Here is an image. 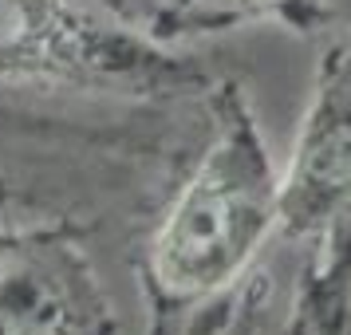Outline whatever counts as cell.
Here are the masks:
<instances>
[{
	"label": "cell",
	"instance_id": "cell-5",
	"mask_svg": "<svg viewBox=\"0 0 351 335\" xmlns=\"http://www.w3.org/2000/svg\"><path fill=\"white\" fill-rule=\"evenodd\" d=\"M328 16L324 0H154L150 40H186V36L229 32L256 20H280L296 32H312Z\"/></svg>",
	"mask_w": 351,
	"mask_h": 335
},
{
	"label": "cell",
	"instance_id": "cell-4",
	"mask_svg": "<svg viewBox=\"0 0 351 335\" xmlns=\"http://www.w3.org/2000/svg\"><path fill=\"white\" fill-rule=\"evenodd\" d=\"M288 240L351 237V32L324 51L296 150L280 177Z\"/></svg>",
	"mask_w": 351,
	"mask_h": 335
},
{
	"label": "cell",
	"instance_id": "cell-2",
	"mask_svg": "<svg viewBox=\"0 0 351 335\" xmlns=\"http://www.w3.org/2000/svg\"><path fill=\"white\" fill-rule=\"evenodd\" d=\"M127 0H0V75L107 91H170L193 79L166 44L114 16Z\"/></svg>",
	"mask_w": 351,
	"mask_h": 335
},
{
	"label": "cell",
	"instance_id": "cell-1",
	"mask_svg": "<svg viewBox=\"0 0 351 335\" xmlns=\"http://www.w3.org/2000/svg\"><path fill=\"white\" fill-rule=\"evenodd\" d=\"M209 114L213 134L146 256L162 308H190L229 288L280 221V177L241 83H217Z\"/></svg>",
	"mask_w": 351,
	"mask_h": 335
},
{
	"label": "cell",
	"instance_id": "cell-3",
	"mask_svg": "<svg viewBox=\"0 0 351 335\" xmlns=\"http://www.w3.org/2000/svg\"><path fill=\"white\" fill-rule=\"evenodd\" d=\"M114 332V303L71 229H0V335Z\"/></svg>",
	"mask_w": 351,
	"mask_h": 335
}]
</instances>
